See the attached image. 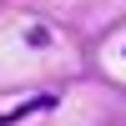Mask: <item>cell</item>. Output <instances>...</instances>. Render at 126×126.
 Wrapping results in <instances>:
<instances>
[{"label": "cell", "instance_id": "obj_1", "mask_svg": "<svg viewBox=\"0 0 126 126\" xmlns=\"http://www.w3.org/2000/svg\"><path fill=\"white\" fill-rule=\"evenodd\" d=\"M50 106V96H35V101H25V106H15V111H0V126H10V121H25L30 111H46Z\"/></svg>", "mask_w": 126, "mask_h": 126}, {"label": "cell", "instance_id": "obj_2", "mask_svg": "<svg viewBox=\"0 0 126 126\" xmlns=\"http://www.w3.org/2000/svg\"><path fill=\"white\" fill-rule=\"evenodd\" d=\"M25 40H30V46H50V30H46V25H30Z\"/></svg>", "mask_w": 126, "mask_h": 126}]
</instances>
